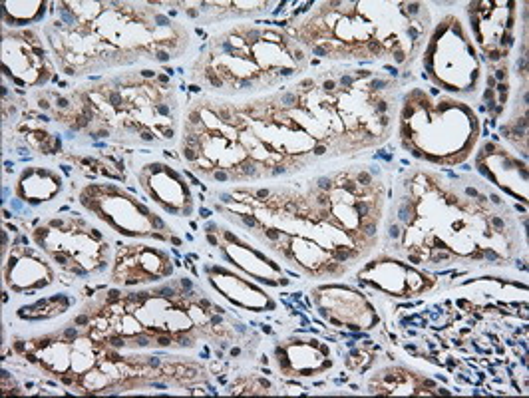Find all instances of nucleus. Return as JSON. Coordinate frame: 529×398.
I'll return each instance as SVG.
<instances>
[{
    "label": "nucleus",
    "instance_id": "3",
    "mask_svg": "<svg viewBox=\"0 0 529 398\" xmlns=\"http://www.w3.org/2000/svg\"><path fill=\"white\" fill-rule=\"evenodd\" d=\"M46 12V2H4L2 14L4 22L10 26H26L42 22Z\"/></svg>",
    "mask_w": 529,
    "mask_h": 398
},
{
    "label": "nucleus",
    "instance_id": "1",
    "mask_svg": "<svg viewBox=\"0 0 529 398\" xmlns=\"http://www.w3.org/2000/svg\"><path fill=\"white\" fill-rule=\"evenodd\" d=\"M6 285L14 293H30V289L48 287L54 281V273L46 261L36 257L28 247H18L10 253L4 267Z\"/></svg>",
    "mask_w": 529,
    "mask_h": 398
},
{
    "label": "nucleus",
    "instance_id": "2",
    "mask_svg": "<svg viewBox=\"0 0 529 398\" xmlns=\"http://www.w3.org/2000/svg\"><path fill=\"white\" fill-rule=\"evenodd\" d=\"M62 188V180L50 170H26L16 186V196L30 205H38L42 201H50Z\"/></svg>",
    "mask_w": 529,
    "mask_h": 398
}]
</instances>
